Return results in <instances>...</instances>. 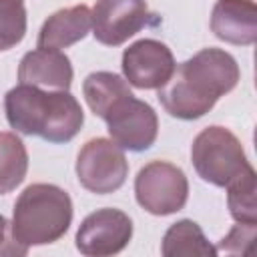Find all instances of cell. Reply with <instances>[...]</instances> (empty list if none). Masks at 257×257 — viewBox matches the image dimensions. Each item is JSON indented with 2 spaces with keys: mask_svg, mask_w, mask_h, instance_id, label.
Instances as JSON below:
<instances>
[{
  "mask_svg": "<svg viewBox=\"0 0 257 257\" xmlns=\"http://www.w3.org/2000/svg\"><path fill=\"white\" fill-rule=\"evenodd\" d=\"M257 239V223H237L215 247L217 251L237 253V255H253Z\"/></svg>",
  "mask_w": 257,
  "mask_h": 257,
  "instance_id": "obj_19",
  "label": "cell"
},
{
  "mask_svg": "<svg viewBox=\"0 0 257 257\" xmlns=\"http://www.w3.org/2000/svg\"><path fill=\"white\" fill-rule=\"evenodd\" d=\"M124 80L137 88H161L175 72V58L165 42L155 38H143L133 42L122 52Z\"/></svg>",
  "mask_w": 257,
  "mask_h": 257,
  "instance_id": "obj_10",
  "label": "cell"
},
{
  "mask_svg": "<svg viewBox=\"0 0 257 257\" xmlns=\"http://www.w3.org/2000/svg\"><path fill=\"white\" fill-rule=\"evenodd\" d=\"M213 34L229 44L249 46L257 38V6L253 0H217L211 12Z\"/></svg>",
  "mask_w": 257,
  "mask_h": 257,
  "instance_id": "obj_12",
  "label": "cell"
},
{
  "mask_svg": "<svg viewBox=\"0 0 257 257\" xmlns=\"http://www.w3.org/2000/svg\"><path fill=\"white\" fill-rule=\"evenodd\" d=\"M135 197L151 215H173L189 199V181L181 167L167 161H151L135 179Z\"/></svg>",
  "mask_w": 257,
  "mask_h": 257,
  "instance_id": "obj_5",
  "label": "cell"
},
{
  "mask_svg": "<svg viewBox=\"0 0 257 257\" xmlns=\"http://www.w3.org/2000/svg\"><path fill=\"white\" fill-rule=\"evenodd\" d=\"M72 223V201L68 193L50 183L28 185L14 203L12 241L28 251L32 245L58 241Z\"/></svg>",
  "mask_w": 257,
  "mask_h": 257,
  "instance_id": "obj_3",
  "label": "cell"
},
{
  "mask_svg": "<svg viewBox=\"0 0 257 257\" xmlns=\"http://www.w3.org/2000/svg\"><path fill=\"white\" fill-rule=\"evenodd\" d=\"M82 92L88 108L100 118H104L122 98L133 94L124 78L106 70L90 72L82 82Z\"/></svg>",
  "mask_w": 257,
  "mask_h": 257,
  "instance_id": "obj_14",
  "label": "cell"
},
{
  "mask_svg": "<svg viewBox=\"0 0 257 257\" xmlns=\"http://www.w3.org/2000/svg\"><path fill=\"white\" fill-rule=\"evenodd\" d=\"M28 153L24 143L14 135L0 131V195L14 191L26 177Z\"/></svg>",
  "mask_w": 257,
  "mask_h": 257,
  "instance_id": "obj_16",
  "label": "cell"
},
{
  "mask_svg": "<svg viewBox=\"0 0 257 257\" xmlns=\"http://www.w3.org/2000/svg\"><path fill=\"white\" fill-rule=\"evenodd\" d=\"M257 179L255 169L249 167L227 185L229 213L237 223H257Z\"/></svg>",
  "mask_w": 257,
  "mask_h": 257,
  "instance_id": "obj_17",
  "label": "cell"
},
{
  "mask_svg": "<svg viewBox=\"0 0 257 257\" xmlns=\"http://www.w3.org/2000/svg\"><path fill=\"white\" fill-rule=\"evenodd\" d=\"M133 237V221L120 209H98L84 217L76 231V249L86 257H106L122 251Z\"/></svg>",
  "mask_w": 257,
  "mask_h": 257,
  "instance_id": "obj_9",
  "label": "cell"
},
{
  "mask_svg": "<svg viewBox=\"0 0 257 257\" xmlns=\"http://www.w3.org/2000/svg\"><path fill=\"white\" fill-rule=\"evenodd\" d=\"M92 28V12L86 4H76L70 8H60L50 14L40 32H38V48H68L82 40Z\"/></svg>",
  "mask_w": 257,
  "mask_h": 257,
  "instance_id": "obj_13",
  "label": "cell"
},
{
  "mask_svg": "<svg viewBox=\"0 0 257 257\" xmlns=\"http://www.w3.org/2000/svg\"><path fill=\"white\" fill-rule=\"evenodd\" d=\"M239 76V64L229 52L203 48L175 66L171 78L157 88V98L171 116L195 120L207 114L219 96L231 92Z\"/></svg>",
  "mask_w": 257,
  "mask_h": 257,
  "instance_id": "obj_1",
  "label": "cell"
},
{
  "mask_svg": "<svg viewBox=\"0 0 257 257\" xmlns=\"http://www.w3.org/2000/svg\"><path fill=\"white\" fill-rule=\"evenodd\" d=\"M102 120L108 126L110 139L124 151H147L153 147L159 135V118L155 108L133 94L122 98Z\"/></svg>",
  "mask_w": 257,
  "mask_h": 257,
  "instance_id": "obj_8",
  "label": "cell"
},
{
  "mask_svg": "<svg viewBox=\"0 0 257 257\" xmlns=\"http://www.w3.org/2000/svg\"><path fill=\"white\" fill-rule=\"evenodd\" d=\"M128 175V161L124 149L112 139H90L82 145L76 157L78 183L96 195H108L120 189Z\"/></svg>",
  "mask_w": 257,
  "mask_h": 257,
  "instance_id": "obj_6",
  "label": "cell"
},
{
  "mask_svg": "<svg viewBox=\"0 0 257 257\" xmlns=\"http://www.w3.org/2000/svg\"><path fill=\"white\" fill-rule=\"evenodd\" d=\"M18 80L20 84H32L44 90H68L72 84V64L60 50L36 48L22 56Z\"/></svg>",
  "mask_w": 257,
  "mask_h": 257,
  "instance_id": "obj_11",
  "label": "cell"
},
{
  "mask_svg": "<svg viewBox=\"0 0 257 257\" xmlns=\"http://www.w3.org/2000/svg\"><path fill=\"white\" fill-rule=\"evenodd\" d=\"M90 12L92 34L104 46H118L157 22L145 0H96Z\"/></svg>",
  "mask_w": 257,
  "mask_h": 257,
  "instance_id": "obj_7",
  "label": "cell"
},
{
  "mask_svg": "<svg viewBox=\"0 0 257 257\" xmlns=\"http://www.w3.org/2000/svg\"><path fill=\"white\" fill-rule=\"evenodd\" d=\"M8 221L0 213V253H16L14 247H8ZM18 255V253H16Z\"/></svg>",
  "mask_w": 257,
  "mask_h": 257,
  "instance_id": "obj_20",
  "label": "cell"
},
{
  "mask_svg": "<svg viewBox=\"0 0 257 257\" xmlns=\"http://www.w3.org/2000/svg\"><path fill=\"white\" fill-rule=\"evenodd\" d=\"M4 110L16 133L48 143L72 141L84 122V112L68 90H44L32 84L10 88L4 96Z\"/></svg>",
  "mask_w": 257,
  "mask_h": 257,
  "instance_id": "obj_2",
  "label": "cell"
},
{
  "mask_svg": "<svg viewBox=\"0 0 257 257\" xmlns=\"http://www.w3.org/2000/svg\"><path fill=\"white\" fill-rule=\"evenodd\" d=\"M26 34L24 0H0V50L16 46Z\"/></svg>",
  "mask_w": 257,
  "mask_h": 257,
  "instance_id": "obj_18",
  "label": "cell"
},
{
  "mask_svg": "<svg viewBox=\"0 0 257 257\" xmlns=\"http://www.w3.org/2000/svg\"><path fill=\"white\" fill-rule=\"evenodd\" d=\"M191 161L197 175L215 187H227L251 167L241 141L219 124L207 126L195 137Z\"/></svg>",
  "mask_w": 257,
  "mask_h": 257,
  "instance_id": "obj_4",
  "label": "cell"
},
{
  "mask_svg": "<svg viewBox=\"0 0 257 257\" xmlns=\"http://www.w3.org/2000/svg\"><path fill=\"white\" fill-rule=\"evenodd\" d=\"M161 253L165 257H213L217 249L207 241L195 221L181 219L167 229Z\"/></svg>",
  "mask_w": 257,
  "mask_h": 257,
  "instance_id": "obj_15",
  "label": "cell"
}]
</instances>
